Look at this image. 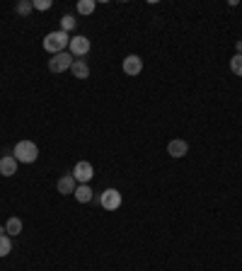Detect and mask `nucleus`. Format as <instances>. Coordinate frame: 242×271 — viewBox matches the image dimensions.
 I'll use <instances>...</instances> for the list:
<instances>
[{
  "label": "nucleus",
  "instance_id": "a211bd4d",
  "mask_svg": "<svg viewBox=\"0 0 242 271\" xmlns=\"http://www.w3.org/2000/svg\"><path fill=\"white\" fill-rule=\"evenodd\" d=\"M75 24H78V19H75L73 15H65V17L61 19V29H63V32H73Z\"/></svg>",
  "mask_w": 242,
  "mask_h": 271
},
{
  "label": "nucleus",
  "instance_id": "39448f33",
  "mask_svg": "<svg viewBox=\"0 0 242 271\" xmlns=\"http://www.w3.org/2000/svg\"><path fill=\"white\" fill-rule=\"evenodd\" d=\"M68 48H70V56L73 58H83L90 54V48H92V44H90V39L87 37H70V44H68Z\"/></svg>",
  "mask_w": 242,
  "mask_h": 271
},
{
  "label": "nucleus",
  "instance_id": "7ed1b4c3",
  "mask_svg": "<svg viewBox=\"0 0 242 271\" xmlns=\"http://www.w3.org/2000/svg\"><path fill=\"white\" fill-rule=\"evenodd\" d=\"M92 201H97L104 211H116V208H121V191L119 189H107V191H102V196L92 199Z\"/></svg>",
  "mask_w": 242,
  "mask_h": 271
},
{
  "label": "nucleus",
  "instance_id": "f03ea898",
  "mask_svg": "<svg viewBox=\"0 0 242 271\" xmlns=\"http://www.w3.org/2000/svg\"><path fill=\"white\" fill-rule=\"evenodd\" d=\"M12 158L17 160V162H25V165H32L34 160L39 158V148L37 143H32V140H19L15 150H12Z\"/></svg>",
  "mask_w": 242,
  "mask_h": 271
},
{
  "label": "nucleus",
  "instance_id": "1a4fd4ad",
  "mask_svg": "<svg viewBox=\"0 0 242 271\" xmlns=\"http://www.w3.org/2000/svg\"><path fill=\"white\" fill-rule=\"evenodd\" d=\"M75 187H78V182H75L73 175H63V177L56 182V189H58V194H75Z\"/></svg>",
  "mask_w": 242,
  "mask_h": 271
},
{
  "label": "nucleus",
  "instance_id": "aec40b11",
  "mask_svg": "<svg viewBox=\"0 0 242 271\" xmlns=\"http://www.w3.org/2000/svg\"><path fill=\"white\" fill-rule=\"evenodd\" d=\"M235 54H242V39L240 41H235Z\"/></svg>",
  "mask_w": 242,
  "mask_h": 271
},
{
  "label": "nucleus",
  "instance_id": "9d476101",
  "mask_svg": "<svg viewBox=\"0 0 242 271\" xmlns=\"http://www.w3.org/2000/svg\"><path fill=\"white\" fill-rule=\"evenodd\" d=\"M17 160L12 158V155H5V158H0V175L3 177H12L15 172H17Z\"/></svg>",
  "mask_w": 242,
  "mask_h": 271
},
{
  "label": "nucleus",
  "instance_id": "0eeeda50",
  "mask_svg": "<svg viewBox=\"0 0 242 271\" xmlns=\"http://www.w3.org/2000/svg\"><path fill=\"white\" fill-rule=\"evenodd\" d=\"M124 73L126 75H140V70H143V58L136 56V54H129V56L124 58Z\"/></svg>",
  "mask_w": 242,
  "mask_h": 271
},
{
  "label": "nucleus",
  "instance_id": "6e6552de",
  "mask_svg": "<svg viewBox=\"0 0 242 271\" xmlns=\"http://www.w3.org/2000/svg\"><path fill=\"white\" fill-rule=\"evenodd\" d=\"M186 153H189V143L182 138H175L167 143V155H172V158H184Z\"/></svg>",
  "mask_w": 242,
  "mask_h": 271
},
{
  "label": "nucleus",
  "instance_id": "20e7f679",
  "mask_svg": "<svg viewBox=\"0 0 242 271\" xmlns=\"http://www.w3.org/2000/svg\"><path fill=\"white\" fill-rule=\"evenodd\" d=\"M75 58L70 56V51H63V54H56V56L49 58V70L51 73H65V70H70Z\"/></svg>",
  "mask_w": 242,
  "mask_h": 271
},
{
  "label": "nucleus",
  "instance_id": "ddd939ff",
  "mask_svg": "<svg viewBox=\"0 0 242 271\" xmlns=\"http://www.w3.org/2000/svg\"><path fill=\"white\" fill-rule=\"evenodd\" d=\"M5 233H8L10 237H15V235L22 233V218H17V215L8 218V223H5Z\"/></svg>",
  "mask_w": 242,
  "mask_h": 271
},
{
  "label": "nucleus",
  "instance_id": "f257e3e1",
  "mask_svg": "<svg viewBox=\"0 0 242 271\" xmlns=\"http://www.w3.org/2000/svg\"><path fill=\"white\" fill-rule=\"evenodd\" d=\"M70 44V37H68V32L63 29H56V32H49L46 37H44V51L51 54V56H56V54H63L65 48Z\"/></svg>",
  "mask_w": 242,
  "mask_h": 271
},
{
  "label": "nucleus",
  "instance_id": "423d86ee",
  "mask_svg": "<svg viewBox=\"0 0 242 271\" xmlns=\"http://www.w3.org/2000/svg\"><path fill=\"white\" fill-rule=\"evenodd\" d=\"M70 175L75 177V182H80V184H90V179L94 177V167L87 162V160H80V162L73 167Z\"/></svg>",
  "mask_w": 242,
  "mask_h": 271
},
{
  "label": "nucleus",
  "instance_id": "f8f14e48",
  "mask_svg": "<svg viewBox=\"0 0 242 271\" xmlns=\"http://www.w3.org/2000/svg\"><path fill=\"white\" fill-rule=\"evenodd\" d=\"M73 196L78 199L80 204H90V201L94 199V191L90 189V184H78V187H75V194H73Z\"/></svg>",
  "mask_w": 242,
  "mask_h": 271
},
{
  "label": "nucleus",
  "instance_id": "412c9836",
  "mask_svg": "<svg viewBox=\"0 0 242 271\" xmlns=\"http://www.w3.org/2000/svg\"><path fill=\"white\" fill-rule=\"evenodd\" d=\"M0 235H8V233H5V228H3V225H0Z\"/></svg>",
  "mask_w": 242,
  "mask_h": 271
},
{
  "label": "nucleus",
  "instance_id": "9b49d317",
  "mask_svg": "<svg viewBox=\"0 0 242 271\" xmlns=\"http://www.w3.org/2000/svg\"><path fill=\"white\" fill-rule=\"evenodd\" d=\"M70 73H73V78H78V80H87V78H90V68H87V63H85L83 58H75L73 66H70Z\"/></svg>",
  "mask_w": 242,
  "mask_h": 271
},
{
  "label": "nucleus",
  "instance_id": "4468645a",
  "mask_svg": "<svg viewBox=\"0 0 242 271\" xmlns=\"http://www.w3.org/2000/svg\"><path fill=\"white\" fill-rule=\"evenodd\" d=\"M94 8H97L94 0H80V3H78V12H80V15H92Z\"/></svg>",
  "mask_w": 242,
  "mask_h": 271
},
{
  "label": "nucleus",
  "instance_id": "2eb2a0df",
  "mask_svg": "<svg viewBox=\"0 0 242 271\" xmlns=\"http://www.w3.org/2000/svg\"><path fill=\"white\" fill-rule=\"evenodd\" d=\"M12 252V240L10 235H0V257H8Z\"/></svg>",
  "mask_w": 242,
  "mask_h": 271
},
{
  "label": "nucleus",
  "instance_id": "f3484780",
  "mask_svg": "<svg viewBox=\"0 0 242 271\" xmlns=\"http://www.w3.org/2000/svg\"><path fill=\"white\" fill-rule=\"evenodd\" d=\"M230 70H233L237 78H242V54H235V56L230 58Z\"/></svg>",
  "mask_w": 242,
  "mask_h": 271
},
{
  "label": "nucleus",
  "instance_id": "dca6fc26",
  "mask_svg": "<svg viewBox=\"0 0 242 271\" xmlns=\"http://www.w3.org/2000/svg\"><path fill=\"white\" fill-rule=\"evenodd\" d=\"M32 10H34V5H32L29 0H19L17 5H15V12H17V15H22V17H27Z\"/></svg>",
  "mask_w": 242,
  "mask_h": 271
},
{
  "label": "nucleus",
  "instance_id": "6ab92c4d",
  "mask_svg": "<svg viewBox=\"0 0 242 271\" xmlns=\"http://www.w3.org/2000/svg\"><path fill=\"white\" fill-rule=\"evenodd\" d=\"M32 5H34V10H41V12H44V10H49L54 3H51V0H34Z\"/></svg>",
  "mask_w": 242,
  "mask_h": 271
}]
</instances>
